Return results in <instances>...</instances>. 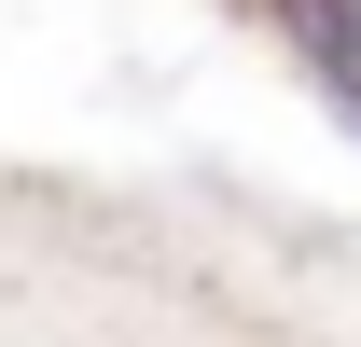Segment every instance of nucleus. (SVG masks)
<instances>
[{"instance_id":"f03ea898","label":"nucleus","mask_w":361,"mask_h":347,"mask_svg":"<svg viewBox=\"0 0 361 347\" xmlns=\"http://www.w3.org/2000/svg\"><path fill=\"white\" fill-rule=\"evenodd\" d=\"M250 14H264V28H278V14H292V0H250Z\"/></svg>"},{"instance_id":"f257e3e1","label":"nucleus","mask_w":361,"mask_h":347,"mask_svg":"<svg viewBox=\"0 0 361 347\" xmlns=\"http://www.w3.org/2000/svg\"><path fill=\"white\" fill-rule=\"evenodd\" d=\"M278 42L306 56V70H319V97L361 126V0H292V14H278Z\"/></svg>"}]
</instances>
